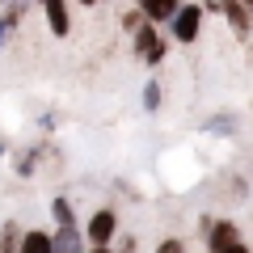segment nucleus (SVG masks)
<instances>
[{
    "label": "nucleus",
    "instance_id": "18",
    "mask_svg": "<svg viewBox=\"0 0 253 253\" xmlns=\"http://www.w3.org/2000/svg\"><path fill=\"white\" fill-rule=\"evenodd\" d=\"M89 253H118L114 245H89Z\"/></svg>",
    "mask_w": 253,
    "mask_h": 253
},
{
    "label": "nucleus",
    "instance_id": "15",
    "mask_svg": "<svg viewBox=\"0 0 253 253\" xmlns=\"http://www.w3.org/2000/svg\"><path fill=\"white\" fill-rule=\"evenodd\" d=\"M207 131H215V135H228V131H236V118H232V114H219V118H211V123H207Z\"/></svg>",
    "mask_w": 253,
    "mask_h": 253
},
{
    "label": "nucleus",
    "instance_id": "7",
    "mask_svg": "<svg viewBox=\"0 0 253 253\" xmlns=\"http://www.w3.org/2000/svg\"><path fill=\"white\" fill-rule=\"evenodd\" d=\"M135 9L144 13V17L152 21V26H161V21L169 26V21H173V13L181 9V0H135Z\"/></svg>",
    "mask_w": 253,
    "mask_h": 253
},
{
    "label": "nucleus",
    "instance_id": "20",
    "mask_svg": "<svg viewBox=\"0 0 253 253\" xmlns=\"http://www.w3.org/2000/svg\"><path fill=\"white\" fill-rule=\"evenodd\" d=\"M76 4H84V9H93V4H101V0H76Z\"/></svg>",
    "mask_w": 253,
    "mask_h": 253
},
{
    "label": "nucleus",
    "instance_id": "2",
    "mask_svg": "<svg viewBox=\"0 0 253 253\" xmlns=\"http://www.w3.org/2000/svg\"><path fill=\"white\" fill-rule=\"evenodd\" d=\"M203 0H194V4H181L177 13H173L169 21V34L177 38V42H199V30H203Z\"/></svg>",
    "mask_w": 253,
    "mask_h": 253
},
{
    "label": "nucleus",
    "instance_id": "22",
    "mask_svg": "<svg viewBox=\"0 0 253 253\" xmlns=\"http://www.w3.org/2000/svg\"><path fill=\"white\" fill-rule=\"evenodd\" d=\"M0 4H13V0H0Z\"/></svg>",
    "mask_w": 253,
    "mask_h": 253
},
{
    "label": "nucleus",
    "instance_id": "6",
    "mask_svg": "<svg viewBox=\"0 0 253 253\" xmlns=\"http://www.w3.org/2000/svg\"><path fill=\"white\" fill-rule=\"evenodd\" d=\"M51 241H55V253H89V249H84L89 241H84V232H81L76 224L55 228V232H51Z\"/></svg>",
    "mask_w": 253,
    "mask_h": 253
},
{
    "label": "nucleus",
    "instance_id": "16",
    "mask_svg": "<svg viewBox=\"0 0 253 253\" xmlns=\"http://www.w3.org/2000/svg\"><path fill=\"white\" fill-rule=\"evenodd\" d=\"M156 253H186V241H177V236H165V241L156 245Z\"/></svg>",
    "mask_w": 253,
    "mask_h": 253
},
{
    "label": "nucleus",
    "instance_id": "10",
    "mask_svg": "<svg viewBox=\"0 0 253 253\" xmlns=\"http://www.w3.org/2000/svg\"><path fill=\"white\" fill-rule=\"evenodd\" d=\"M21 253H55L51 232H42V228H30L26 241H21Z\"/></svg>",
    "mask_w": 253,
    "mask_h": 253
},
{
    "label": "nucleus",
    "instance_id": "23",
    "mask_svg": "<svg viewBox=\"0 0 253 253\" xmlns=\"http://www.w3.org/2000/svg\"><path fill=\"white\" fill-rule=\"evenodd\" d=\"M34 4H46V0H34Z\"/></svg>",
    "mask_w": 253,
    "mask_h": 253
},
{
    "label": "nucleus",
    "instance_id": "17",
    "mask_svg": "<svg viewBox=\"0 0 253 253\" xmlns=\"http://www.w3.org/2000/svg\"><path fill=\"white\" fill-rule=\"evenodd\" d=\"M114 249H118V253H135V236H123V241H118Z\"/></svg>",
    "mask_w": 253,
    "mask_h": 253
},
{
    "label": "nucleus",
    "instance_id": "19",
    "mask_svg": "<svg viewBox=\"0 0 253 253\" xmlns=\"http://www.w3.org/2000/svg\"><path fill=\"white\" fill-rule=\"evenodd\" d=\"M224 253H249V245L241 241V245H232V249H224Z\"/></svg>",
    "mask_w": 253,
    "mask_h": 253
},
{
    "label": "nucleus",
    "instance_id": "8",
    "mask_svg": "<svg viewBox=\"0 0 253 253\" xmlns=\"http://www.w3.org/2000/svg\"><path fill=\"white\" fill-rule=\"evenodd\" d=\"M224 17H228V26H232L241 38H249V30H253V13L245 9L241 0H232V4H228V9H224Z\"/></svg>",
    "mask_w": 253,
    "mask_h": 253
},
{
    "label": "nucleus",
    "instance_id": "3",
    "mask_svg": "<svg viewBox=\"0 0 253 253\" xmlns=\"http://www.w3.org/2000/svg\"><path fill=\"white\" fill-rule=\"evenodd\" d=\"M114 236H118V211L97 207L89 215V224H84V241L89 245H114Z\"/></svg>",
    "mask_w": 253,
    "mask_h": 253
},
{
    "label": "nucleus",
    "instance_id": "9",
    "mask_svg": "<svg viewBox=\"0 0 253 253\" xmlns=\"http://www.w3.org/2000/svg\"><path fill=\"white\" fill-rule=\"evenodd\" d=\"M30 228H21L17 219H9V224L0 228V253H21V241H26Z\"/></svg>",
    "mask_w": 253,
    "mask_h": 253
},
{
    "label": "nucleus",
    "instance_id": "1",
    "mask_svg": "<svg viewBox=\"0 0 253 253\" xmlns=\"http://www.w3.org/2000/svg\"><path fill=\"white\" fill-rule=\"evenodd\" d=\"M135 42H131V51H135V59L139 63H148V68H156V63H165V55H169V42L161 38V30L148 21L139 34H131Z\"/></svg>",
    "mask_w": 253,
    "mask_h": 253
},
{
    "label": "nucleus",
    "instance_id": "11",
    "mask_svg": "<svg viewBox=\"0 0 253 253\" xmlns=\"http://www.w3.org/2000/svg\"><path fill=\"white\" fill-rule=\"evenodd\" d=\"M51 215H55V228H63V224H76V215H72V203L63 199V194L51 203Z\"/></svg>",
    "mask_w": 253,
    "mask_h": 253
},
{
    "label": "nucleus",
    "instance_id": "12",
    "mask_svg": "<svg viewBox=\"0 0 253 253\" xmlns=\"http://www.w3.org/2000/svg\"><path fill=\"white\" fill-rule=\"evenodd\" d=\"M38 165V148H26V152H17V161H13V169H17V177H30Z\"/></svg>",
    "mask_w": 253,
    "mask_h": 253
},
{
    "label": "nucleus",
    "instance_id": "13",
    "mask_svg": "<svg viewBox=\"0 0 253 253\" xmlns=\"http://www.w3.org/2000/svg\"><path fill=\"white\" fill-rule=\"evenodd\" d=\"M144 26H148V17H144L139 9H126V13H123V30H126V34H139Z\"/></svg>",
    "mask_w": 253,
    "mask_h": 253
},
{
    "label": "nucleus",
    "instance_id": "4",
    "mask_svg": "<svg viewBox=\"0 0 253 253\" xmlns=\"http://www.w3.org/2000/svg\"><path fill=\"white\" fill-rule=\"evenodd\" d=\"M203 241H207L211 253H224V249H232V245H241V228H236L232 219H215V224H211V232L203 236Z\"/></svg>",
    "mask_w": 253,
    "mask_h": 253
},
{
    "label": "nucleus",
    "instance_id": "21",
    "mask_svg": "<svg viewBox=\"0 0 253 253\" xmlns=\"http://www.w3.org/2000/svg\"><path fill=\"white\" fill-rule=\"evenodd\" d=\"M241 4H245V9H249V13H253V0H241Z\"/></svg>",
    "mask_w": 253,
    "mask_h": 253
},
{
    "label": "nucleus",
    "instance_id": "5",
    "mask_svg": "<svg viewBox=\"0 0 253 253\" xmlns=\"http://www.w3.org/2000/svg\"><path fill=\"white\" fill-rule=\"evenodd\" d=\"M42 13H46V30H51L55 38H68V34H72V13H68V0H46Z\"/></svg>",
    "mask_w": 253,
    "mask_h": 253
},
{
    "label": "nucleus",
    "instance_id": "14",
    "mask_svg": "<svg viewBox=\"0 0 253 253\" xmlns=\"http://www.w3.org/2000/svg\"><path fill=\"white\" fill-rule=\"evenodd\" d=\"M144 110H148V114H156V110H161V84H156V81L144 84Z\"/></svg>",
    "mask_w": 253,
    "mask_h": 253
}]
</instances>
